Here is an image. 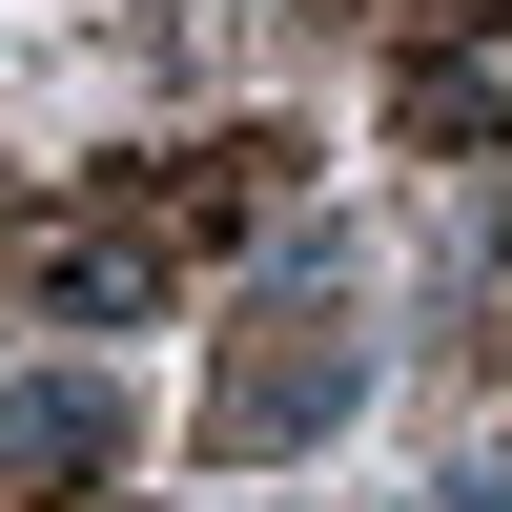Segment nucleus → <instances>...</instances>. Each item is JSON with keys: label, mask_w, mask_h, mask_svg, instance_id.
<instances>
[{"label": "nucleus", "mask_w": 512, "mask_h": 512, "mask_svg": "<svg viewBox=\"0 0 512 512\" xmlns=\"http://www.w3.org/2000/svg\"><path fill=\"white\" fill-rule=\"evenodd\" d=\"M410 123H431V144H492L512 123V0H472V21L410 41Z\"/></svg>", "instance_id": "f257e3e1"}, {"label": "nucleus", "mask_w": 512, "mask_h": 512, "mask_svg": "<svg viewBox=\"0 0 512 512\" xmlns=\"http://www.w3.org/2000/svg\"><path fill=\"white\" fill-rule=\"evenodd\" d=\"M103 451H123L103 390H0V472H103Z\"/></svg>", "instance_id": "f03ea898"}]
</instances>
